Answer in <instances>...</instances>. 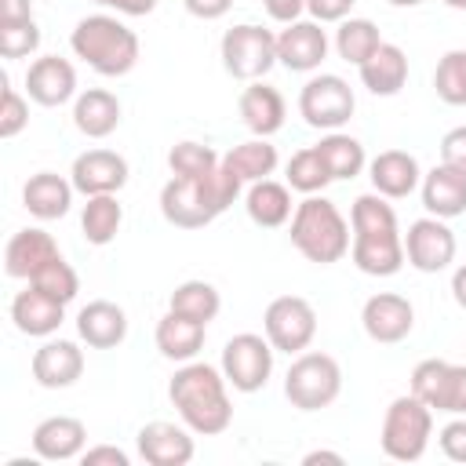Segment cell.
I'll use <instances>...</instances> for the list:
<instances>
[{
    "label": "cell",
    "mask_w": 466,
    "mask_h": 466,
    "mask_svg": "<svg viewBox=\"0 0 466 466\" xmlns=\"http://www.w3.org/2000/svg\"><path fill=\"white\" fill-rule=\"evenodd\" d=\"M350 258L368 277H393L400 273L404 258V233L397 226V211L382 193H360L350 208Z\"/></svg>",
    "instance_id": "1"
},
{
    "label": "cell",
    "mask_w": 466,
    "mask_h": 466,
    "mask_svg": "<svg viewBox=\"0 0 466 466\" xmlns=\"http://www.w3.org/2000/svg\"><path fill=\"white\" fill-rule=\"evenodd\" d=\"M167 397L178 411V419L197 433V437H218L233 422V400H229V382L222 368L204 364V360H186L171 382Z\"/></svg>",
    "instance_id": "2"
},
{
    "label": "cell",
    "mask_w": 466,
    "mask_h": 466,
    "mask_svg": "<svg viewBox=\"0 0 466 466\" xmlns=\"http://www.w3.org/2000/svg\"><path fill=\"white\" fill-rule=\"evenodd\" d=\"M240 189H244V182L233 171H226L222 164H218V171H211L204 178L171 175L160 189V215L175 229H204L240 197Z\"/></svg>",
    "instance_id": "3"
},
{
    "label": "cell",
    "mask_w": 466,
    "mask_h": 466,
    "mask_svg": "<svg viewBox=\"0 0 466 466\" xmlns=\"http://www.w3.org/2000/svg\"><path fill=\"white\" fill-rule=\"evenodd\" d=\"M350 240H353V229H350L346 215L324 193H309L306 200L295 204L291 244L306 262L331 266L350 255Z\"/></svg>",
    "instance_id": "4"
},
{
    "label": "cell",
    "mask_w": 466,
    "mask_h": 466,
    "mask_svg": "<svg viewBox=\"0 0 466 466\" xmlns=\"http://www.w3.org/2000/svg\"><path fill=\"white\" fill-rule=\"evenodd\" d=\"M69 47L98 76H127L138 62V36L116 15H87L73 25Z\"/></svg>",
    "instance_id": "5"
},
{
    "label": "cell",
    "mask_w": 466,
    "mask_h": 466,
    "mask_svg": "<svg viewBox=\"0 0 466 466\" xmlns=\"http://www.w3.org/2000/svg\"><path fill=\"white\" fill-rule=\"evenodd\" d=\"M433 437V408L415 393H400L390 400L379 430V444L393 462H419Z\"/></svg>",
    "instance_id": "6"
},
{
    "label": "cell",
    "mask_w": 466,
    "mask_h": 466,
    "mask_svg": "<svg viewBox=\"0 0 466 466\" xmlns=\"http://www.w3.org/2000/svg\"><path fill=\"white\" fill-rule=\"evenodd\" d=\"M342 393V368L331 353L320 350H302L295 353L288 375H284V397L299 411H320L335 404Z\"/></svg>",
    "instance_id": "7"
},
{
    "label": "cell",
    "mask_w": 466,
    "mask_h": 466,
    "mask_svg": "<svg viewBox=\"0 0 466 466\" xmlns=\"http://www.w3.org/2000/svg\"><path fill=\"white\" fill-rule=\"evenodd\" d=\"M218 58L233 80H244V84L262 80L277 66V36L255 22H240L222 33Z\"/></svg>",
    "instance_id": "8"
},
{
    "label": "cell",
    "mask_w": 466,
    "mask_h": 466,
    "mask_svg": "<svg viewBox=\"0 0 466 466\" xmlns=\"http://www.w3.org/2000/svg\"><path fill=\"white\" fill-rule=\"evenodd\" d=\"M353 109L357 95L339 73H313L299 91V116L313 131H342Z\"/></svg>",
    "instance_id": "9"
},
{
    "label": "cell",
    "mask_w": 466,
    "mask_h": 466,
    "mask_svg": "<svg viewBox=\"0 0 466 466\" xmlns=\"http://www.w3.org/2000/svg\"><path fill=\"white\" fill-rule=\"evenodd\" d=\"M262 331L277 353H302L317 339V309L302 295H277L262 313Z\"/></svg>",
    "instance_id": "10"
},
{
    "label": "cell",
    "mask_w": 466,
    "mask_h": 466,
    "mask_svg": "<svg viewBox=\"0 0 466 466\" xmlns=\"http://www.w3.org/2000/svg\"><path fill=\"white\" fill-rule=\"evenodd\" d=\"M273 346L266 335H255V331H240L233 335L226 346H222V375L226 382L237 390V393H258L269 375H273Z\"/></svg>",
    "instance_id": "11"
},
{
    "label": "cell",
    "mask_w": 466,
    "mask_h": 466,
    "mask_svg": "<svg viewBox=\"0 0 466 466\" xmlns=\"http://www.w3.org/2000/svg\"><path fill=\"white\" fill-rule=\"evenodd\" d=\"M422 404L444 415H466V364L426 357L411 368V390Z\"/></svg>",
    "instance_id": "12"
},
{
    "label": "cell",
    "mask_w": 466,
    "mask_h": 466,
    "mask_svg": "<svg viewBox=\"0 0 466 466\" xmlns=\"http://www.w3.org/2000/svg\"><path fill=\"white\" fill-rule=\"evenodd\" d=\"M404 258L419 273L448 269L455 262V233H451L448 218H437V215L415 218L404 233Z\"/></svg>",
    "instance_id": "13"
},
{
    "label": "cell",
    "mask_w": 466,
    "mask_h": 466,
    "mask_svg": "<svg viewBox=\"0 0 466 466\" xmlns=\"http://www.w3.org/2000/svg\"><path fill=\"white\" fill-rule=\"evenodd\" d=\"M360 328L371 342L397 346L415 328V306L397 291H379L360 306Z\"/></svg>",
    "instance_id": "14"
},
{
    "label": "cell",
    "mask_w": 466,
    "mask_h": 466,
    "mask_svg": "<svg viewBox=\"0 0 466 466\" xmlns=\"http://www.w3.org/2000/svg\"><path fill=\"white\" fill-rule=\"evenodd\" d=\"M328 33L320 29V22L313 18H299L288 22L277 33V62L291 73H317L320 62L328 58Z\"/></svg>",
    "instance_id": "15"
},
{
    "label": "cell",
    "mask_w": 466,
    "mask_h": 466,
    "mask_svg": "<svg viewBox=\"0 0 466 466\" xmlns=\"http://www.w3.org/2000/svg\"><path fill=\"white\" fill-rule=\"evenodd\" d=\"M135 444H138V455L149 466H186L197 455L193 430L186 422H164V419L146 422L135 433Z\"/></svg>",
    "instance_id": "16"
},
{
    "label": "cell",
    "mask_w": 466,
    "mask_h": 466,
    "mask_svg": "<svg viewBox=\"0 0 466 466\" xmlns=\"http://www.w3.org/2000/svg\"><path fill=\"white\" fill-rule=\"evenodd\" d=\"M127 160L113 149H87L73 160L69 167V182L76 193L84 197H102V193H120L127 186Z\"/></svg>",
    "instance_id": "17"
},
{
    "label": "cell",
    "mask_w": 466,
    "mask_h": 466,
    "mask_svg": "<svg viewBox=\"0 0 466 466\" xmlns=\"http://www.w3.org/2000/svg\"><path fill=\"white\" fill-rule=\"evenodd\" d=\"M25 95L44 109H55V106H66L69 98H76V69H73V62L58 58V55H40L36 62H29Z\"/></svg>",
    "instance_id": "18"
},
{
    "label": "cell",
    "mask_w": 466,
    "mask_h": 466,
    "mask_svg": "<svg viewBox=\"0 0 466 466\" xmlns=\"http://www.w3.org/2000/svg\"><path fill=\"white\" fill-rule=\"evenodd\" d=\"M29 371L44 390H69L84 375V350L73 339H47L33 353Z\"/></svg>",
    "instance_id": "19"
},
{
    "label": "cell",
    "mask_w": 466,
    "mask_h": 466,
    "mask_svg": "<svg viewBox=\"0 0 466 466\" xmlns=\"http://www.w3.org/2000/svg\"><path fill=\"white\" fill-rule=\"evenodd\" d=\"M87 448V426L76 415H47L33 426V451L44 462L80 459Z\"/></svg>",
    "instance_id": "20"
},
{
    "label": "cell",
    "mask_w": 466,
    "mask_h": 466,
    "mask_svg": "<svg viewBox=\"0 0 466 466\" xmlns=\"http://www.w3.org/2000/svg\"><path fill=\"white\" fill-rule=\"evenodd\" d=\"M62 251H58V244H55V237L47 233V229H40V226H25V229H18L11 240H7V248H4V269H7V277H15V280H33L47 262H55Z\"/></svg>",
    "instance_id": "21"
},
{
    "label": "cell",
    "mask_w": 466,
    "mask_h": 466,
    "mask_svg": "<svg viewBox=\"0 0 466 466\" xmlns=\"http://www.w3.org/2000/svg\"><path fill=\"white\" fill-rule=\"evenodd\" d=\"M368 178L375 193H382L386 200H404L419 189L422 167L408 149H382L379 157L368 160Z\"/></svg>",
    "instance_id": "22"
},
{
    "label": "cell",
    "mask_w": 466,
    "mask_h": 466,
    "mask_svg": "<svg viewBox=\"0 0 466 466\" xmlns=\"http://www.w3.org/2000/svg\"><path fill=\"white\" fill-rule=\"evenodd\" d=\"M11 320L29 339H51L66 320V302H58V299L44 295L40 288L25 284V291H18L11 299Z\"/></svg>",
    "instance_id": "23"
},
{
    "label": "cell",
    "mask_w": 466,
    "mask_h": 466,
    "mask_svg": "<svg viewBox=\"0 0 466 466\" xmlns=\"http://www.w3.org/2000/svg\"><path fill=\"white\" fill-rule=\"evenodd\" d=\"M237 109H240L244 127H248L251 135H258V138L277 135V131L284 127V116H288L284 95H280L273 84H266V80H251V84L240 91Z\"/></svg>",
    "instance_id": "24"
},
{
    "label": "cell",
    "mask_w": 466,
    "mask_h": 466,
    "mask_svg": "<svg viewBox=\"0 0 466 466\" xmlns=\"http://www.w3.org/2000/svg\"><path fill=\"white\" fill-rule=\"evenodd\" d=\"M73 182L62 178L58 171H36L29 175V182L22 186V204L33 218L40 222H55V218H66L69 208H73Z\"/></svg>",
    "instance_id": "25"
},
{
    "label": "cell",
    "mask_w": 466,
    "mask_h": 466,
    "mask_svg": "<svg viewBox=\"0 0 466 466\" xmlns=\"http://www.w3.org/2000/svg\"><path fill=\"white\" fill-rule=\"evenodd\" d=\"M76 335L91 350H113L127 339V313L109 299H95L76 313Z\"/></svg>",
    "instance_id": "26"
},
{
    "label": "cell",
    "mask_w": 466,
    "mask_h": 466,
    "mask_svg": "<svg viewBox=\"0 0 466 466\" xmlns=\"http://www.w3.org/2000/svg\"><path fill=\"white\" fill-rule=\"evenodd\" d=\"M204 339H208V324H200L193 317H182L175 309H167L157 320V331H153V342H157L160 357H167L175 364L197 360V353L204 350Z\"/></svg>",
    "instance_id": "27"
},
{
    "label": "cell",
    "mask_w": 466,
    "mask_h": 466,
    "mask_svg": "<svg viewBox=\"0 0 466 466\" xmlns=\"http://www.w3.org/2000/svg\"><path fill=\"white\" fill-rule=\"evenodd\" d=\"M422 189V208L426 215H437V218H459L466 211V175L448 167V164H437L422 175L419 182Z\"/></svg>",
    "instance_id": "28"
},
{
    "label": "cell",
    "mask_w": 466,
    "mask_h": 466,
    "mask_svg": "<svg viewBox=\"0 0 466 466\" xmlns=\"http://www.w3.org/2000/svg\"><path fill=\"white\" fill-rule=\"evenodd\" d=\"M73 124L87 138H109L120 127V98L106 87H87L73 98Z\"/></svg>",
    "instance_id": "29"
},
{
    "label": "cell",
    "mask_w": 466,
    "mask_h": 466,
    "mask_svg": "<svg viewBox=\"0 0 466 466\" xmlns=\"http://www.w3.org/2000/svg\"><path fill=\"white\" fill-rule=\"evenodd\" d=\"M244 211L255 226L262 229H280L284 222H291L295 204H291V186L288 182H273V178H258L248 186L244 193Z\"/></svg>",
    "instance_id": "30"
},
{
    "label": "cell",
    "mask_w": 466,
    "mask_h": 466,
    "mask_svg": "<svg viewBox=\"0 0 466 466\" xmlns=\"http://www.w3.org/2000/svg\"><path fill=\"white\" fill-rule=\"evenodd\" d=\"M360 69V84L371 91V95H379V98H390V95H397L404 84H408V55L397 47V44H379L375 47V55L368 58V62H360L357 66Z\"/></svg>",
    "instance_id": "31"
},
{
    "label": "cell",
    "mask_w": 466,
    "mask_h": 466,
    "mask_svg": "<svg viewBox=\"0 0 466 466\" xmlns=\"http://www.w3.org/2000/svg\"><path fill=\"white\" fill-rule=\"evenodd\" d=\"M277 164H280V157H277V146L269 142V138H248V142H240V146H233L226 157H222V167L226 171H233L244 186H251V182H258V178H269L273 171H277Z\"/></svg>",
    "instance_id": "32"
},
{
    "label": "cell",
    "mask_w": 466,
    "mask_h": 466,
    "mask_svg": "<svg viewBox=\"0 0 466 466\" xmlns=\"http://www.w3.org/2000/svg\"><path fill=\"white\" fill-rule=\"evenodd\" d=\"M317 153H320V160L328 164L331 182L357 178V175L368 167V153H364L360 138H353V135H346V131H324V138L317 142Z\"/></svg>",
    "instance_id": "33"
},
{
    "label": "cell",
    "mask_w": 466,
    "mask_h": 466,
    "mask_svg": "<svg viewBox=\"0 0 466 466\" xmlns=\"http://www.w3.org/2000/svg\"><path fill=\"white\" fill-rule=\"evenodd\" d=\"M124 226V208L116 200V193H102V197H87L84 211H80V233L87 244L95 248H106L116 240Z\"/></svg>",
    "instance_id": "34"
},
{
    "label": "cell",
    "mask_w": 466,
    "mask_h": 466,
    "mask_svg": "<svg viewBox=\"0 0 466 466\" xmlns=\"http://www.w3.org/2000/svg\"><path fill=\"white\" fill-rule=\"evenodd\" d=\"M167 309H175L182 317H193L200 324H211L218 317V309H222V295H218V288L211 280H182L171 291Z\"/></svg>",
    "instance_id": "35"
},
{
    "label": "cell",
    "mask_w": 466,
    "mask_h": 466,
    "mask_svg": "<svg viewBox=\"0 0 466 466\" xmlns=\"http://www.w3.org/2000/svg\"><path fill=\"white\" fill-rule=\"evenodd\" d=\"M379 44H382V36H379V25H375L371 18H353V15H350V18H342L339 29H335V51H339V58L350 62V66L368 62Z\"/></svg>",
    "instance_id": "36"
},
{
    "label": "cell",
    "mask_w": 466,
    "mask_h": 466,
    "mask_svg": "<svg viewBox=\"0 0 466 466\" xmlns=\"http://www.w3.org/2000/svg\"><path fill=\"white\" fill-rule=\"evenodd\" d=\"M218 164H222V157L204 142L186 138L167 149V167H171V175H182V178H204V175L218 171Z\"/></svg>",
    "instance_id": "37"
},
{
    "label": "cell",
    "mask_w": 466,
    "mask_h": 466,
    "mask_svg": "<svg viewBox=\"0 0 466 466\" xmlns=\"http://www.w3.org/2000/svg\"><path fill=\"white\" fill-rule=\"evenodd\" d=\"M288 186L295 193H324V186H331V175H328V164L320 160L317 146H306L299 149L291 160H288Z\"/></svg>",
    "instance_id": "38"
},
{
    "label": "cell",
    "mask_w": 466,
    "mask_h": 466,
    "mask_svg": "<svg viewBox=\"0 0 466 466\" xmlns=\"http://www.w3.org/2000/svg\"><path fill=\"white\" fill-rule=\"evenodd\" d=\"M433 91L448 106H466V47L441 55L433 69Z\"/></svg>",
    "instance_id": "39"
},
{
    "label": "cell",
    "mask_w": 466,
    "mask_h": 466,
    "mask_svg": "<svg viewBox=\"0 0 466 466\" xmlns=\"http://www.w3.org/2000/svg\"><path fill=\"white\" fill-rule=\"evenodd\" d=\"M25 284H33V288H40L44 295H51V299H58V302H73L76 299V291H80V277H76V269L58 255L55 262H47L33 280H25Z\"/></svg>",
    "instance_id": "40"
},
{
    "label": "cell",
    "mask_w": 466,
    "mask_h": 466,
    "mask_svg": "<svg viewBox=\"0 0 466 466\" xmlns=\"http://www.w3.org/2000/svg\"><path fill=\"white\" fill-rule=\"evenodd\" d=\"M40 47V25L36 18L0 22V55L4 58H29Z\"/></svg>",
    "instance_id": "41"
},
{
    "label": "cell",
    "mask_w": 466,
    "mask_h": 466,
    "mask_svg": "<svg viewBox=\"0 0 466 466\" xmlns=\"http://www.w3.org/2000/svg\"><path fill=\"white\" fill-rule=\"evenodd\" d=\"M29 124V102L25 95H18L11 87V80L4 76V95H0V138H15L22 135Z\"/></svg>",
    "instance_id": "42"
},
{
    "label": "cell",
    "mask_w": 466,
    "mask_h": 466,
    "mask_svg": "<svg viewBox=\"0 0 466 466\" xmlns=\"http://www.w3.org/2000/svg\"><path fill=\"white\" fill-rule=\"evenodd\" d=\"M437 444H441L444 459H451V462H466V415H451V422L441 426Z\"/></svg>",
    "instance_id": "43"
},
{
    "label": "cell",
    "mask_w": 466,
    "mask_h": 466,
    "mask_svg": "<svg viewBox=\"0 0 466 466\" xmlns=\"http://www.w3.org/2000/svg\"><path fill=\"white\" fill-rule=\"evenodd\" d=\"M441 164H448V167L466 175V124L444 131V138H441Z\"/></svg>",
    "instance_id": "44"
},
{
    "label": "cell",
    "mask_w": 466,
    "mask_h": 466,
    "mask_svg": "<svg viewBox=\"0 0 466 466\" xmlns=\"http://www.w3.org/2000/svg\"><path fill=\"white\" fill-rule=\"evenodd\" d=\"M353 4H357V0H306V11H309L313 22L324 25V22H342V18H350Z\"/></svg>",
    "instance_id": "45"
},
{
    "label": "cell",
    "mask_w": 466,
    "mask_h": 466,
    "mask_svg": "<svg viewBox=\"0 0 466 466\" xmlns=\"http://www.w3.org/2000/svg\"><path fill=\"white\" fill-rule=\"evenodd\" d=\"M80 462L84 466H131V455L116 444H95V448H84Z\"/></svg>",
    "instance_id": "46"
},
{
    "label": "cell",
    "mask_w": 466,
    "mask_h": 466,
    "mask_svg": "<svg viewBox=\"0 0 466 466\" xmlns=\"http://www.w3.org/2000/svg\"><path fill=\"white\" fill-rule=\"evenodd\" d=\"M262 7H266V15H269L273 22L288 25V22H299V18H302L306 0H262Z\"/></svg>",
    "instance_id": "47"
},
{
    "label": "cell",
    "mask_w": 466,
    "mask_h": 466,
    "mask_svg": "<svg viewBox=\"0 0 466 466\" xmlns=\"http://www.w3.org/2000/svg\"><path fill=\"white\" fill-rule=\"evenodd\" d=\"M182 4L193 18H204V22H215L233 7V0H182Z\"/></svg>",
    "instance_id": "48"
},
{
    "label": "cell",
    "mask_w": 466,
    "mask_h": 466,
    "mask_svg": "<svg viewBox=\"0 0 466 466\" xmlns=\"http://www.w3.org/2000/svg\"><path fill=\"white\" fill-rule=\"evenodd\" d=\"M160 0H109V7L116 15H127V18H142V15H153Z\"/></svg>",
    "instance_id": "49"
},
{
    "label": "cell",
    "mask_w": 466,
    "mask_h": 466,
    "mask_svg": "<svg viewBox=\"0 0 466 466\" xmlns=\"http://www.w3.org/2000/svg\"><path fill=\"white\" fill-rule=\"evenodd\" d=\"M33 18V0H0V22Z\"/></svg>",
    "instance_id": "50"
},
{
    "label": "cell",
    "mask_w": 466,
    "mask_h": 466,
    "mask_svg": "<svg viewBox=\"0 0 466 466\" xmlns=\"http://www.w3.org/2000/svg\"><path fill=\"white\" fill-rule=\"evenodd\" d=\"M451 299L459 309H466V262L455 266V273H451Z\"/></svg>",
    "instance_id": "51"
},
{
    "label": "cell",
    "mask_w": 466,
    "mask_h": 466,
    "mask_svg": "<svg viewBox=\"0 0 466 466\" xmlns=\"http://www.w3.org/2000/svg\"><path fill=\"white\" fill-rule=\"evenodd\" d=\"M317 462H331V466H342L346 459H342L339 451H324V448H317V451H306V455H302V466H317Z\"/></svg>",
    "instance_id": "52"
},
{
    "label": "cell",
    "mask_w": 466,
    "mask_h": 466,
    "mask_svg": "<svg viewBox=\"0 0 466 466\" xmlns=\"http://www.w3.org/2000/svg\"><path fill=\"white\" fill-rule=\"evenodd\" d=\"M386 4H393V7H419L422 0H386Z\"/></svg>",
    "instance_id": "53"
},
{
    "label": "cell",
    "mask_w": 466,
    "mask_h": 466,
    "mask_svg": "<svg viewBox=\"0 0 466 466\" xmlns=\"http://www.w3.org/2000/svg\"><path fill=\"white\" fill-rule=\"evenodd\" d=\"M448 7H455V11H466V0H444Z\"/></svg>",
    "instance_id": "54"
},
{
    "label": "cell",
    "mask_w": 466,
    "mask_h": 466,
    "mask_svg": "<svg viewBox=\"0 0 466 466\" xmlns=\"http://www.w3.org/2000/svg\"><path fill=\"white\" fill-rule=\"evenodd\" d=\"M91 4H98V7H109V0H91Z\"/></svg>",
    "instance_id": "55"
}]
</instances>
